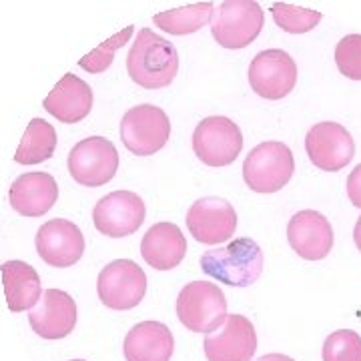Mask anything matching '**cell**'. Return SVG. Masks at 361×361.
<instances>
[{
  "mask_svg": "<svg viewBox=\"0 0 361 361\" xmlns=\"http://www.w3.org/2000/svg\"><path fill=\"white\" fill-rule=\"evenodd\" d=\"M297 65L281 49L259 52L249 65V85L261 99L279 101L295 89Z\"/></svg>",
  "mask_w": 361,
  "mask_h": 361,
  "instance_id": "30bf717a",
  "label": "cell"
},
{
  "mask_svg": "<svg viewBox=\"0 0 361 361\" xmlns=\"http://www.w3.org/2000/svg\"><path fill=\"white\" fill-rule=\"evenodd\" d=\"M44 111L65 125H75L89 115L92 109V89L82 80L68 73L56 82V87L44 99Z\"/></svg>",
  "mask_w": 361,
  "mask_h": 361,
  "instance_id": "d6986e66",
  "label": "cell"
},
{
  "mask_svg": "<svg viewBox=\"0 0 361 361\" xmlns=\"http://www.w3.org/2000/svg\"><path fill=\"white\" fill-rule=\"evenodd\" d=\"M205 275L231 287H249L263 273V251L247 237L233 239L229 245L211 249L201 255Z\"/></svg>",
  "mask_w": 361,
  "mask_h": 361,
  "instance_id": "7a4b0ae2",
  "label": "cell"
},
{
  "mask_svg": "<svg viewBox=\"0 0 361 361\" xmlns=\"http://www.w3.org/2000/svg\"><path fill=\"white\" fill-rule=\"evenodd\" d=\"M215 8L217 6L213 2L187 4V6L173 8V11H167V13L155 14L153 23L167 35L185 37V35H193L197 30H201L215 16Z\"/></svg>",
  "mask_w": 361,
  "mask_h": 361,
  "instance_id": "603a6c76",
  "label": "cell"
},
{
  "mask_svg": "<svg viewBox=\"0 0 361 361\" xmlns=\"http://www.w3.org/2000/svg\"><path fill=\"white\" fill-rule=\"evenodd\" d=\"M187 253V239L175 223H157L141 241L142 259L157 271L175 269Z\"/></svg>",
  "mask_w": 361,
  "mask_h": 361,
  "instance_id": "44dd1931",
  "label": "cell"
},
{
  "mask_svg": "<svg viewBox=\"0 0 361 361\" xmlns=\"http://www.w3.org/2000/svg\"><path fill=\"white\" fill-rule=\"evenodd\" d=\"M271 14H273V20L277 23V26L289 35H305L319 25L323 18V14L317 11L299 8L293 4H285V2L271 4Z\"/></svg>",
  "mask_w": 361,
  "mask_h": 361,
  "instance_id": "d4e9b609",
  "label": "cell"
},
{
  "mask_svg": "<svg viewBox=\"0 0 361 361\" xmlns=\"http://www.w3.org/2000/svg\"><path fill=\"white\" fill-rule=\"evenodd\" d=\"M243 149L241 129L227 116H207L193 133V151L209 167H227Z\"/></svg>",
  "mask_w": 361,
  "mask_h": 361,
  "instance_id": "52a82bcc",
  "label": "cell"
},
{
  "mask_svg": "<svg viewBox=\"0 0 361 361\" xmlns=\"http://www.w3.org/2000/svg\"><path fill=\"white\" fill-rule=\"evenodd\" d=\"M118 169L116 147L104 137H89L77 142L68 155V173L82 187H103Z\"/></svg>",
  "mask_w": 361,
  "mask_h": 361,
  "instance_id": "9c48e42d",
  "label": "cell"
},
{
  "mask_svg": "<svg viewBox=\"0 0 361 361\" xmlns=\"http://www.w3.org/2000/svg\"><path fill=\"white\" fill-rule=\"evenodd\" d=\"M2 273V285H4V295L8 310L13 313L20 311H32L35 305H39L42 299V287L40 277L32 265L25 261H6L0 267Z\"/></svg>",
  "mask_w": 361,
  "mask_h": 361,
  "instance_id": "7402d4cb",
  "label": "cell"
},
{
  "mask_svg": "<svg viewBox=\"0 0 361 361\" xmlns=\"http://www.w3.org/2000/svg\"><path fill=\"white\" fill-rule=\"evenodd\" d=\"M71 361H85V360H71Z\"/></svg>",
  "mask_w": 361,
  "mask_h": 361,
  "instance_id": "1f68e13d",
  "label": "cell"
},
{
  "mask_svg": "<svg viewBox=\"0 0 361 361\" xmlns=\"http://www.w3.org/2000/svg\"><path fill=\"white\" fill-rule=\"evenodd\" d=\"M59 199V185L49 173H25L11 185L8 201L23 217H42Z\"/></svg>",
  "mask_w": 361,
  "mask_h": 361,
  "instance_id": "ac0fdd59",
  "label": "cell"
},
{
  "mask_svg": "<svg viewBox=\"0 0 361 361\" xmlns=\"http://www.w3.org/2000/svg\"><path fill=\"white\" fill-rule=\"evenodd\" d=\"M348 195L349 201L361 209V163L349 173L348 177Z\"/></svg>",
  "mask_w": 361,
  "mask_h": 361,
  "instance_id": "f1b7e54d",
  "label": "cell"
},
{
  "mask_svg": "<svg viewBox=\"0 0 361 361\" xmlns=\"http://www.w3.org/2000/svg\"><path fill=\"white\" fill-rule=\"evenodd\" d=\"M187 227L197 243L219 245L235 235L237 211L227 199L203 197L187 211Z\"/></svg>",
  "mask_w": 361,
  "mask_h": 361,
  "instance_id": "4fadbf2b",
  "label": "cell"
},
{
  "mask_svg": "<svg viewBox=\"0 0 361 361\" xmlns=\"http://www.w3.org/2000/svg\"><path fill=\"white\" fill-rule=\"evenodd\" d=\"M336 63L343 77L361 80V35H348L339 40Z\"/></svg>",
  "mask_w": 361,
  "mask_h": 361,
  "instance_id": "83f0119b",
  "label": "cell"
},
{
  "mask_svg": "<svg viewBox=\"0 0 361 361\" xmlns=\"http://www.w3.org/2000/svg\"><path fill=\"white\" fill-rule=\"evenodd\" d=\"M287 239L299 257L322 261L334 249V227L319 211H299L287 225Z\"/></svg>",
  "mask_w": 361,
  "mask_h": 361,
  "instance_id": "2e32d148",
  "label": "cell"
},
{
  "mask_svg": "<svg viewBox=\"0 0 361 361\" xmlns=\"http://www.w3.org/2000/svg\"><path fill=\"white\" fill-rule=\"evenodd\" d=\"M171 121L155 104H137L121 121V141L133 155L151 157L169 141Z\"/></svg>",
  "mask_w": 361,
  "mask_h": 361,
  "instance_id": "8992f818",
  "label": "cell"
},
{
  "mask_svg": "<svg viewBox=\"0 0 361 361\" xmlns=\"http://www.w3.org/2000/svg\"><path fill=\"white\" fill-rule=\"evenodd\" d=\"M40 259L56 269H65L80 261L85 253V237L73 221H47L37 233Z\"/></svg>",
  "mask_w": 361,
  "mask_h": 361,
  "instance_id": "9a60e30c",
  "label": "cell"
},
{
  "mask_svg": "<svg viewBox=\"0 0 361 361\" xmlns=\"http://www.w3.org/2000/svg\"><path fill=\"white\" fill-rule=\"evenodd\" d=\"M99 299L104 307L129 311L137 307L147 293V275L130 259H116L109 263L97 281Z\"/></svg>",
  "mask_w": 361,
  "mask_h": 361,
  "instance_id": "ba28073f",
  "label": "cell"
},
{
  "mask_svg": "<svg viewBox=\"0 0 361 361\" xmlns=\"http://www.w3.org/2000/svg\"><path fill=\"white\" fill-rule=\"evenodd\" d=\"M265 23L263 8L253 0H225L217 4L211 23L213 39L223 49L239 51L249 47L261 35Z\"/></svg>",
  "mask_w": 361,
  "mask_h": 361,
  "instance_id": "5b68a950",
  "label": "cell"
},
{
  "mask_svg": "<svg viewBox=\"0 0 361 361\" xmlns=\"http://www.w3.org/2000/svg\"><path fill=\"white\" fill-rule=\"evenodd\" d=\"M147 215L145 201L133 191H115L103 197L92 209V223L104 237H129L141 229Z\"/></svg>",
  "mask_w": 361,
  "mask_h": 361,
  "instance_id": "8fae6325",
  "label": "cell"
},
{
  "mask_svg": "<svg viewBox=\"0 0 361 361\" xmlns=\"http://www.w3.org/2000/svg\"><path fill=\"white\" fill-rule=\"evenodd\" d=\"M28 323L42 339H65L77 325V303L61 289H47L39 305L28 313Z\"/></svg>",
  "mask_w": 361,
  "mask_h": 361,
  "instance_id": "e0dca14e",
  "label": "cell"
},
{
  "mask_svg": "<svg viewBox=\"0 0 361 361\" xmlns=\"http://www.w3.org/2000/svg\"><path fill=\"white\" fill-rule=\"evenodd\" d=\"M353 239H355V245L361 251V217L355 223V231H353Z\"/></svg>",
  "mask_w": 361,
  "mask_h": 361,
  "instance_id": "4dcf8cb0",
  "label": "cell"
},
{
  "mask_svg": "<svg viewBox=\"0 0 361 361\" xmlns=\"http://www.w3.org/2000/svg\"><path fill=\"white\" fill-rule=\"evenodd\" d=\"M257 361H295V360H293V357H289V355H283V353H269V355L259 357Z\"/></svg>",
  "mask_w": 361,
  "mask_h": 361,
  "instance_id": "f546056e",
  "label": "cell"
},
{
  "mask_svg": "<svg viewBox=\"0 0 361 361\" xmlns=\"http://www.w3.org/2000/svg\"><path fill=\"white\" fill-rule=\"evenodd\" d=\"M56 130L44 118H32L26 127L23 141L16 149L14 161L18 165H39L54 155Z\"/></svg>",
  "mask_w": 361,
  "mask_h": 361,
  "instance_id": "cb8c5ba5",
  "label": "cell"
},
{
  "mask_svg": "<svg viewBox=\"0 0 361 361\" xmlns=\"http://www.w3.org/2000/svg\"><path fill=\"white\" fill-rule=\"evenodd\" d=\"M177 317L193 334H215L227 322V299L217 285L193 281L177 297Z\"/></svg>",
  "mask_w": 361,
  "mask_h": 361,
  "instance_id": "3957f363",
  "label": "cell"
},
{
  "mask_svg": "<svg viewBox=\"0 0 361 361\" xmlns=\"http://www.w3.org/2000/svg\"><path fill=\"white\" fill-rule=\"evenodd\" d=\"M295 173L291 149L279 141L257 145L243 163V179L251 191L271 195L281 191Z\"/></svg>",
  "mask_w": 361,
  "mask_h": 361,
  "instance_id": "277c9868",
  "label": "cell"
},
{
  "mask_svg": "<svg viewBox=\"0 0 361 361\" xmlns=\"http://www.w3.org/2000/svg\"><path fill=\"white\" fill-rule=\"evenodd\" d=\"M207 361H251L257 351V331L245 315L233 313L217 334L203 341Z\"/></svg>",
  "mask_w": 361,
  "mask_h": 361,
  "instance_id": "5bb4252c",
  "label": "cell"
},
{
  "mask_svg": "<svg viewBox=\"0 0 361 361\" xmlns=\"http://www.w3.org/2000/svg\"><path fill=\"white\" fill-rule=\"evenodd\" d=\"M133 28H135L133 25H129L127 28H123L121 32H116L115 37L106 39L101 47H97V49L92 52H89L87 56H82V59L78 61L80 68H85L90 75H101V73H104L109 66L113 65L115 52L118 51V49H123V47L129 42V39L133 37Z\"/></svg>",
  "mask_w": 361,
  "mask_h": 361,
  "instance_id": "484cf974",
  "label": "cell"
},
{
  "mask_svg": "<svg viewBox=\"0 0 361 361\" xmlns=\"http://www.w3.org/2000/svg\"><path fill=\"white\" fill-rule=\"evenodd\" d=\"M305 151L315 167L336 173L351 163L355 155V141L343 125L325 121L310 129L305 137Z\"/></svg>",
  "mask_w": 361,
  "mask_h": 361,
  "instance_id": "7c38bea8",
  "label": "cell"
},
{
  "mask_svg": "<svg viewBox=\"0 0 361 361\" xmlns=\"http://www.w3.org/2000/svg\"><path fill=\"white\" fill-rule=\"evenodd\" d=\"M127 71L133 82L142 89H165L177 77L179 54L167 39L155 35L151 28H142L130 47Z\"/></svg>",
  "mask_w": 361,
  "mask_h": 361,
  "instance_id": "6da1fadb",
  "label": "cell"
},
{
  "mask_svg": "<svg viewBox=\"0 0 361 361\" xmlns=\"http://www.w3.org/2000/svg\"><path fill=\"white\" fill-rule=\"evenodd\" d=\"M123 351L127 361H171L175 337L165 323H137L125 337Z\"/></svg>",
  "mask_w": 361,
  "mask_h": 361,
  "instance_id": "ffe728a7",
  "label": "cell"
},
{
  "mask_svg": "<svg viewBox=\"0 0 361 361\" xmlns=\"http://www.w3.org/2000/svg\"><path fill=\"white\" fill-rule=\"evenodd\" d=\"M323 361H361V337L351 329H337L323 343Z\"/></svg>",
  "mask_w": 361,
  "mask_h": 361,
  "instance_id": "4316f807",
  "label": "cell"
}]
</instances>
